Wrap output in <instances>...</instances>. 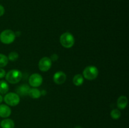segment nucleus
<instances>
[{
    "label": "nucleus",
    "instance_id": "nucleus-1",
    "mask_svg": "<svg viewBox=\"0 0 129 128\" xmlns=\"http://www.w3.org/2000/svg\"><path fill=\"white\" fill-rule=\"evenodd\" d=\"M23 74L21 72L18 70H16V69L10 70L7 74H6V75H5L6 81L11 84H15L18 83L21 80Z\"/></svg>",
    "mask_w": 129,
    "mask_h": 128
},
{
    "label": "nucleus",
    "instance_id": "nucleus-2",
    "mask_svg": "<svg viewBox=\"0 0 129 128\" xmlns=\"http://www.w3.org/2000/svg\"><path fill=\"white\" fill-rule=\"evenodd\" d=\"M60 42L63 47L66 48H70L74 45L75 39L71 33L65 32L60 36Z\"/></svg>",
    "mask_w": 129,
    "mask_h": 128
},
{
    "label": "nucleus",
    "instance_id": "nucleus-3",
    "mask_svg": "<svg viewBox=\"0 0 129 128\" xmlns=\"http://www.w3.org/2000/svg\"><path fill=\"white\" fill-rule=\"evenodd\" d=\"M16 34L11 30H5L0 33V41L6 45L11 44L15 41Z\"/></svg>",
    "mask_w": 129,
    "mask_h": 128
},
{
    "label": "nucleus",
    "instance_id": "nucleus-4",
    "mask_svg": "<svg viewBox=\"0 0 129 128\" xmlns=\"http://www.w3.org/2000/svg\"><path fill=\"white\" fill-rule=\"evenodd\" d=\"M99 72L98 69L94 66H88L84 69L83 72V76L84 79L88 80H93L96 79Z\"/></svg>",
    "mask_w": 129,
    "mask_h": 128
},
{
    "label": "nucleus",
    "instance_id": "nucleus-5",
    "mask_svg": "<svg viewBox=\"0 0 129 128\" xmlns=\"http://www.w3.org/2000/svg\"><path fill=\"white\" fill-rule=\"evenodd\" d=\"M5 102L10 106H16L20 103V96L16 93L10 92L6 94L3 98Z\"/></svg>",
    "mask_w": 129,
    "mask_h": 128
},
{
    "label": "nucleus",
    "instance_id": "nucleus-6",
    "mask_svg": "<svg viewBox=\"0 0 129 128\" xmlns=\"http://www.w3.org/2000/svg\"><path fill=\"white\" fill-rule=\"evenodd\" d=\"M28 82L30 86L33 87H38L40 86L43 82V78L42 75L37 73L31 74L30 76L28 79Z\"/></svg>",
    "mask_w": 129,
    "mask_h": 128
},
{
    "label": "nucleus",
    "instance_id": "nucleus-7",
    "mask_svg": "<svg viewBox=\"0 0 129 128\" xmlns=\"http://www.w3.org/2000/svg\"><path fill=\"white\" fill-rule=\"evenodd\" d=\"M52 67V60L47 56L42 57L39 62V68L42 72H47Z\"/></svg>",
    "mask_w": 129,
    "mask_h": 128
},
{
    "label": "nucleus",
    "instance_id": "nucleus-8",
    "mask_svg": "<svg viewBox=\"0 0 129 128\" xmlns=\"http://www.w3.org/2000/svg\"><path fill=\"white\" fill-rule=\"evenodd\" d=\"M53 80L55 84L57 85H62L66 80V75L65 73L62 71L57 72L53 76Z\"/></svg>",
    "mask_w": 129,
    "mask_h": 128
},
{
    "label": "nucleus",
    "instance_id": "nucleus-9",
    "mask_svg": "<svg viewBox=\"0 0 129 128\" xmlns=\"http://www.w3.org/2000/svg\"><path fill=\"white\" fill-rule=\"evenodd\" d=\"M30 89V86L27 84H21L18 87H17L16 89V94L19 95V96H26L28 95V94L29 90Z\"/></svg>",
    "mask_w": 129,
    "mask_h": 128
},
{
    "label": "nucleus",
    "instance_id": "nucleus-10",
    "mask_svg": "<svg viewBox=\"0 0 129 128\" xmlns=\"http://www.w3.org/2000/svg\"><path fill=\"white\" fill-rule=\"evenodd\" d=\"M11 110L10 107L6 104H0V117L6 118L11 115Z\"/></svg>",
    "mask_w": 129,
    "mask_h": 128
},
{
    "label": "nucleus",
    "instance_id": "nucleus-11",
    "mask_svg": "<svg viewBox=\"0 0 129 128\" xmlns=\"http://www.w3.org/2000/svg\"><path fill=\"white\" fill-rule=\"evenodd\" d=\"M127 104H128V99H127V97L122 95V96L118 97L117 102V107H118V109H121V110L125 109Z\"/></svg>",
    "mask_w": 129,
    "mask_h": 128
},
{
    "label": "nucleus",
    "instance_id": "nucleus-12",
    "mask_svg": "<svg viewBox=\"0 0 129 128\" xmlns=\"http://www.w3.org/2000/svg\"><path fill=\"white\" fill-rule=\"evenodd\" d=\"M28 95L30 97L32 98V99H36L40 98L42 94L40 90H39V89H37V88L34 87L29 90L28 94Z\"/></svg>",
    "mask_w": 129,
    "mask_h": 128
},
{
    "label": "nucleus",
    "instance_id": "nucleus-13",
    "mask_svg": "<svg viewBox=\"0 0 129 128\" xmlns=\"http://www.w3.org/2000/svg\"><path fill=\"white\" fill-rule=\"evenodd\" d=\"M1 126L2 128H14L15 122L12 119H5L1 122Z\"/></svg>",
    "mask_w": 129,
    "mask_h": 128
},
{
    "label": "nucleus",
    "instance_id": "nucleus-14",
    "mask_svg": "<svg viewBox=\"0 0 129 128\" xmlns=\"http://www.w3.org/2000/svg\"><path fill=\"white\" fill-rule=\"evenodd\" d=\"M73 82L76 86H81L84 82V77L81 74H76L73 77Z\"/></svg>",
    "mask_w": 129,
    "mask_h": 128
},
{
    "label": "nucleus",
    "instance_id": "nucleus-15",
    "mask_svg": "<svg viewBox=\"0 0 129 128\" xmlns=\"http://www.w3.org/2000/svg\"><path fill=\"white\" fill-rule=\"evenodd\" d=\"M9 90V85L6 82L0 80V94H6Z\"/></svg>",
    "mask_w": 129,
    "mask_h": 128
},
{
    "label": "nucleus",
    "instance_id": "nucleus-16",
    "mask_svg": "<svg viewBox=\"0 0 129 128\" xmlns=\"http://www.w3.org/2000/svg\"><path fill=\"white\" fill-rule=\"evenodd\" d=\"M8 63V58L5 55L0 53V68L6 66Z\"/></svg>",
    "mask_w": 129,
    "mask_h": 128
},
{
    "label": "nucleus",
    "instance_id": "nucleus-17",
    "mask_svg": "<svg viewBox=\"0 0 129 128\" xmlns=\"http://www.w3.org/2000/svg\"><path fill=\"white\" fill-rule=\"evenodd\" d=\"M110 115L112 119H115V120H117V119H118L120 117L121 112L118 109H114L111 111Z\"/></svg>",
    "mask_w": 129,
    "mask_h": 128
},
{
    "label": "nucleus",
    "instance_id": "nucleus-18",
    "mask_svg": "<svg viewBox=\"0 0 129 128\" xmlns=\"http://www.w3.org/2000/svg\"><path fill=\"white\" fill-rule=\"evenodd\" d=\"M18 56L19 55L17 52H16V51H11V52H10V53H9L8 58V60L15 61L17 60Z\"/></svg>",
    "mask_w": 129,
    "mask_h": 128
},
{
    "label": "nucleus",
    "instance_id": "nucleus-19",
    "mask_svg": "<svg viewBox=\"0 0 129 128\" xmlns=\"http://www.w3.org/2000/svg\"><path fill=\"white\" fill-rule=\"evenodd\" d=\"M6 75V72L2 68H0V79H3Z\"/></svg>",
    "mask_w": 129,
    "mask_h": 128
},
{
    "label": "nucleus",
    "instance_id": "nucleus-20",
    "mask_svg": "<svg viewBox=\"0 0 129 128\" xmlns=\"http://www.w3.org/2000/svg\"><path fill=\"white\" fill-rule=\"evenodd\" d=\"M5 8L3 7V6H2L1 5H0V17L2 16L3 15L5 14Z\"/></svg>",
    "mask_w": 129,
    "mask_h": 128
},
{
    "label": "nucleus",
    "instance_id": "nucleus-21",
    "mask_svg": "<svg viewBox=\"0 0 129 128\" xmlns=\"http://www.w3.org/2000/svg\"><path fill=\"white\" fill-rule=\"evenodd\" d=\"M3 101V97L2 95L0 94V104H1Z\"/></svg>",
    "mask_w": 129,
    "mask_h": 128
}]
</instances>
